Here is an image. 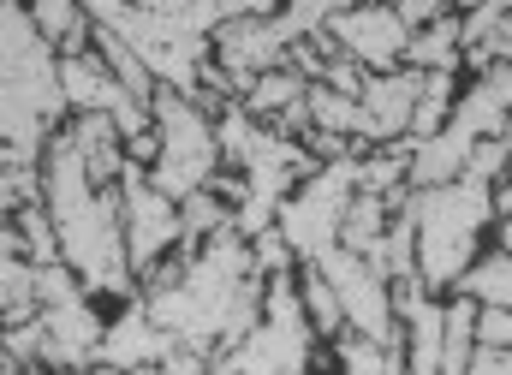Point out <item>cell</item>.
I'll return each mask as SVG.
<instances>
[{"mask_svg": "<svg viewBox=\"0 0 512 375\" xmlns=\"http://www.w3.org/2000/svg\"><path fill=\"white\" fill-rule=\"evenodd\" d=\"M411 203V221H417V274L423 286H459L477 239L495 215V191L483 179H453V185H429Z\"/></svg>", "mask_w": 512, "mask_h": 375, "instance_id": "6da1fadb", "label": "cell"}, {"mask_svg": "<svg viewBox=\"0 0 512 375\" xmlns=\"http://www.w3.org/2000/svg\"><path fill=\"white\" fill-rule=\"evenodd\" d=\"M352 185H358V161L334 155V167L316 173L310 191L280 215V239H292V250H304V256H328L340 245V227H346V209H352Z\"/></svg>", "mask_w": 512, "mask_h": 375, "instance_id": "7a4b0ae2", "label": "cell"}, {"mask_svg": "<svg viewBox=\"0 0 512 375\" xmlns=\"http://www.w3.org/2000/svg\"><path fill=\"white\" fill-rule=\"evenodd\" d=\"M316 268H322V280L334 286L346 322H352L364 340L399 346V340H393V292H387V274L376 268V262H364V256H352V250L334 245L328 256H316Z\"/></svg>", "mask_w": 512, "mask_h": 375, "instance_id": "3957f363", "label": "cell"}, {"mask_svg": "<svg viewBox=\"0 0 512 375\" xmlns=\"http://www.w3.org/2000/svg\"><path fill=\"white\" fill-rule=\"evenodd\" d=\"M161 167H155V191L161 197H191V191H203V179H209V167H215V137H209V125L197 120L185 102H173V96H161Z\"/></svg>", "mask_w": 512, "mask_h": 375, "instance_id": "277c9868", "label": "cell"}, {"mask_svg": "<svg viewBox=\"0 0 512 375\" xmlns=\"http://www.w3.org/2000/svg\"><path fill=\"white\" fill-rule=\"evenodd\" d=\"M328 30H334V36L346 42V54L364 60L370 72H393V66L405 60V48H411V30H405V18H399L393 6H346V12L328 18Z\"/></svg>", "mask_w": 512, "mask_h": 375, "instance_id": "5b68a950", "label": "cell"}, {"mask_svg": "<svg viewBox=\"0 0 512 375\" xmlns=\"http://www.w3.org/2000/svg\"><path fill=\"white\" fill-rule=\"evenodd\" d=\"M417 96H423V72L417 66H393V72H370L364 78V120H370V137H399L411 131V114H417Z\"/></svg>", "mask_w": 512, "mask_h": 375, "instance_id": "8992f818", "label": "cell"}, {"mask_svg": "<svg viewBox=\"0 0 512 375\" xmlns=\"http://www.w3.org/2000/svg\"><path fill=\"white\" fill-rule=\"evenodd\" d=\"M453 48H465V36H459V18H435V24L411 30L405 66H417V72H453Z\"/></svg>", "mask_w": 512, "mask_h": 375, "instance_id": "52a82bcc", "label": "cell"}, {"mask_svg": "<svg viewBox=\"0 0 512 375\" xmlns=\"http://www.w3.org/2000/svg\"><path fill=\"white\" fill-rule=\"evenodd\" d=\"M459 292L477 298V304H489V310H512V250H501V256L483 262V268H465Z\"/></svg>", "mask_w": 512, "mask_h": 375, "instance_id": "ba28073f", "label": "cell"}, {"mask_svg": "<svg viewBox=\"0 0 512 375\" xmlns=\"http://www.w3.org/2000/svg\"><path fill=\"white\" fill-rule=\"evenodd\" d=\"M453 114V72H423V96H417V114H411V137H435Z\"/></svg>", "mask_w": 512, "mask_h": 375, "instance_id": "9c48e42d", "label": "cell"}, {"mask_svg": "<svg viewBox=\"0 0 512 375\" xmlns=\"http://www.w3.org/2000/svg\"><path fill=\"white\" fill-rule=\"evenodd\" d=\"M310 90H304V78H292V72H262L251 84V108L256 114H280V108H298Z\"/></svg>", "mask_w": 512, "mask_h": 375, "instance_id": "30bf717a", "label": "cell"}, {"mask_svg": "<svg viewBox=\"0 0 512 375\" xmlns=\"http://www.w3.org/2000/svg\"><path fill=\"white\" fill-rule=\"evenodd\" d=\"M304 310L316 316V328H322V334H340V328H346V310H340V298H334V286L322 280V268H316V274L304 280Z\"/></svg>", "mask_w": 512, "mask_h": 375, "instance_id": "8fae6325", "label": "cell"}, {"mask_svg": "<svg viewBox=\"0 0 512 375\" xmlns=\"http://www.w3.org/2000/svg\"><path fill=\"white\" fill-rule=\"evenodd\" d=\"M340 364H346V375H387V346L352 334V340H340Z\"/></svg>", "mask_w": 512, "mask_h": 375, "instance_id": "7c38bea8", "label": "cell"}, {"mask_svg": "<svg viewBox=\"0 0 512 375\" xmlns=\"http://www.w3.org/2000/svg\"><path fill=\"white\" fill-rule=\"evenodd\" d=\"M477 346H501V352H512V310L477 304Z\"/></svg>", "mask_w": 512, "mask_h": 375, "instance_id": "4fadbf2b", "label": "cell"}, {"mask_svg": "<svg viewBox=\"0 0 512 375\" xmlns=\"http://www.w3.org/2000/svg\"><path fill=\"white\" fill-rule=\"evenodd\" d=\"M36 18H42V30H66V24H72V6H66V0H42Z\"/></svg>", "mask_w": 512, "mask_h": 375, "instance_id": "5bb4252c", "label": "cell"}, {"mask_svg": "<svg viewBox=\"0 0 512 375\" xmlns=\"http://www.w3.org/2000/svg\"><path fill=\"white\" fill-rule=\"evenodd\" d=\"M501 250H512V215H501Z\"/></svg>", "mask_w": 512, "mask_h": 375, "instance_id": "9a60e30c", "label": "cell"}, {"mask_svg": "<svg viewBox=\"0 0 512 375\" xmlns=\"http://www.w3.org/2000/svg\"><path fill=\"white\" fill-rule=\"evenodd\" d=\"M495 6H501V12H512V0H495Z\"/></svg>", "mask_w": 512, "mask_h": 375, "instance_id": "2e32d148", "label": "cell"}]
</instances>
